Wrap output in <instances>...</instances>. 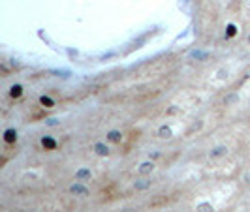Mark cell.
I'll use <instances>...</instances> for the list:
<instances>
[{"label":"cell","mask_w":250,"mask_h":212,"mask_svg":"<svg viewBox=\"0 0 250 212\" xmlns=\"http://www.w3.org/2000/svg\"><path fill=\"white\" fill-rule=\"evenodd\" d=\"M15 137H17V134H15L13 130H8V132H6V141H8V143L15 141Z\"/></svg>","instance_id":"1"},{"label":"cell","mask_w":250,"mask_h":212,"mask_svg":"<svg viewBox=\"0 0 250 212\" xmlns=\"http://www.w3.org/2000/svg\"><path fill=\"white\" fill-rule=\"evenodd\" d=\"M42 145H43L45 149H55V141H53V139H43Z\"/></svg>","instance_id":"2"},{"label":"cell","mask_w":250,"mask_h":212,"mask_svg":"<svg viewBox=\"0 0 250 212\" xmlns=\"http://www.w3.org/2000/svg\"><path fill=\"white\" fill-rule=\"evenodd\" d=\"M12 96H13V98L21 96V87H19V85H17V87H12Z\"/></svg>","instance_id":"3"},{"label":"cell","mask_w":250,"mask_h":212,"mask_svg":"<svg viewBox=\"0 0 250 212\" xmlns=\"http://www.w3.org/2000/svg\"><path fill=\"white\" fill-rule=\"evenodd\" d=\"M109 139H111V141H121V134H119V132H111V134H109Z\"/></svg>","instance_id":"4"},{"label":"cell","mask_w":250,"mask_h":212,"mask_svg":"<svg viewBox=\"0 0 250 212\" xmlns=\"http://www.w3.org/2000/svg\"><path fill=\"white\" fill-rule=\"evenodd\" d=\"M169 134H171L169 128H162V130H160V137H169Z\"/></svg>","instance_id":"5"},{"label":"cell","mask_w":250,"mask_h":212,"mask_svg":"<svg viewBox=\"0 0 250 212\" xmlns=\"http://www.w3.org/2000/svg\"><path fill=\"white\" fill-rule=\"evenodd\" d=\"M72 192H77V193H87V190H85V188H79V186H74L72 188Z\"/></svg>","instance_id":"6"},{"label":"cell","mask_w":250,"mask_h":212,"mask_svg":"<svg viewBox=\"0 0 250 212\" xmlns=\"http://www.w3.org/2000/svg\"><path fill=\"white\" fill-rule=\"evenodd\" d=\"M42 103H43L45 107H51V105H53V101H51L49 98H42Z\"/></svg>","instance_id":"7"},{"label":"cell","mask_w":250,"mask_h":212,"mask_svg":"<svg viewBox=\"0 0 250 212\" xmlns=\"http://www.w3.org/2000/svg\"><path fill=\"white\" fill-rule=\"evenodd\" d=\"M96 149H98V152H100V154H107V149H105L104 145H96Z\"/></svg>","instance_id":"8"},{"label":"cell","mask_w":250,"mask_h":212,"mask_svg":"<svg viewBox=\"0 0 250 212\" xmlns=\"http://www.w3.org/2000/svg\"><path fill=\"white\" fill-rule=\"evenodd\" d=\"M200 209H201V212H213V209H211L209 205H201Z\"/></svg>","instance_id":"9"}]
</instances>
